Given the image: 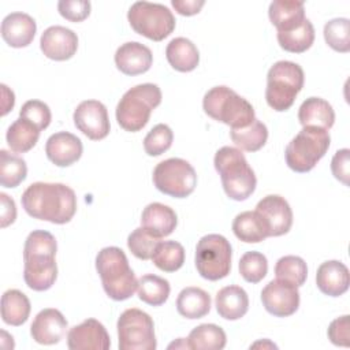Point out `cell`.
Returning <instances> with one entry per match:
<instances>
[{
    "mask_svg": "<svg viewBox=\"0 0 350 350\" xmlns=\"http://www.w3.org/2000/svg\"><path fill=\"white\" fill-rule=\"evenodd\" d=\"M298 120L304 127L314 126L329 130L335 122V111L327 100L321 97H309L298 109Z\"/></svg>",
    "mask_w": 350,
    "mask_h": 350,
    "instance_id": "cell-27",
    "label": "cell"
},
{
    "mask_svg": "<svg viewBox=\"0 0 350 350\" xmlns=\"http://www.w3.org/2000/svg\"><path fill=\"white\" fill-rule=\"evenodd\" d=\"M153 183L163 194L186 198L197 186V174L193 165L179 157L160 161L153 170Z\"/></svg>",
    "mask_w": 350,
    "mask_h": 350,
    "instance_id": "cell-11",
    "label": "cell"
},
{
    "mask_svg": "<svg viewBox=\"0 0 350 350\" xmlns=\"http://www.w3.org/2000/svg\"><path fill=\"white\" fill-rule=\"evenodd\" d=\"M231 245L220 234L204 235L196 246V268L206 280H220L231 271Z\"/></svg>",
    "mask_w": 350,
    "mask_h": 350,
    "instance_id": "cell-10",
    "label": "cell"
},
{
    "mask_svg": "<svg viewBox=\"0 0 350 350\" xmlns=\"http://www.w3.org/2000/svg\"><path fill=\"white\" fill-rule=\"evenodd\" d=\"M120 350H154L157 346L152 317L137 308L126 309L118 319Z\"/></svg>",
    "mask_w": 350,
    "mask_h": 350,
    "instance_id": "cell-12",
    "label": "cell"
},
{
    "mask_svg": "<svg viewBox=\"0 0 350 350\" xmlns=\"http://www.w3.org/2000/svg\"><path fill=\"white\" fill-rule=\"evenodd\" d=\"M1 88V94H3V100H1V115H7L12 108H14V104H15V96H14V92L8 89L7 85L1 83L0 85Z\"/></svg>",
    "mask_w": 350,
    "mask_h": 350,
    "instance_id": "cell-49",
    "label": "cell"
},
{
    "mask_svg": "<svg viewBox=\"0 0 350 350\" xmlns=\"http://www.w3.org/2000/svg\"><path fill=\"white\" fill-rule=\"evenodd\" d=\"M213 165L220 175L227 197L235 201H245L254 193L257 179L241 149L232 146L220 148L215 154Z\"/></svg>",
    "mask_w": 350,
    "mask_h": 350,
    "instance_id": "cell-4",
    "label": "cell"
},
{
    "mask_svg": "<svg viewBox=\"0 0 350 350\" xmlns=\"http://www.w3.org/2000/svg\"><path fill=\"white\" fill-rule=\"evenodd\" d=\"M268 272L267 257L256 250L246 252L239 260V273L249 283L261 282Z\"/></svg>",
    "mask_w": 350,
    "mask_h": 350,
    "instance_id": "cell-40",
    "label": "cell"
},
{
    "mask_svg": "<svg viewBox=\"0 0 350 350\" xmlns=\"http://www.w3.org/2000/svg\"><path fill=\"white\" fill-rule=\"evenodd\" d=\"M230 137L241 150L257 152L265 145L268 139V129L262 122L254 119L246 127L231 129Z\"/></svg>",
    "mask_w": 350,
    "mask_h": 350,
    "instance_id": "cell-32",
    "label": "cell"
},
{
    "mask_svg": "<svg viewBox=\"0 0 350 350\" xmlns=\"http://www.w3.org/2000/svg\"><path fill=\"white\" fill-rule=\"evenodd\" d=\"M331 144L328 130L314 126H305L287 144L284 157L288 168L304 174L314 168L324 157Z\"/></svg>",
    "mask_w": 350,
    "mask_h": 350,
    "instance_id": "cell-8",
    "label": "cell"
},
{
    "mask_svg": "<svg viewBox=\"0 0 350 350\" xmlns=\"http://www.w3.org/2000/svg\"><path fill=\"white\" fill-rule=\"evenodd\" d=\"M40 48L48 59L64 62L77 53L78 36L68 27L59 25L49 26L41 34Z\"/></svg>",
    "mask_w": 350,
    "mask_h": 350,
    "instance_id": "cell-15",
    "label": "cell"
},
{
    "mask_svg": "<svg viewBox=\"0 0 350 350\" xmlns=\"http://www.w3.org/2000/svg\"><path fill=\"white\" fill-rule=\"evenodd\" d=\"M178 224L176 213L168 205L161 202L148 204L141 215V227L157 238L168 237Z\"/></svg>",
    "mask_w": 350,
    "mask_h": 350,
    "instance_id": "cell-23",
    "label": "cell"
},
{
    "mask_svg": "<svg viewBox=\"0 0 350 350\" xmlns=\"http://www.w3.org/2000/svg\"><path fill=\"white\" fill-rule=\"evenodd\" d=\"M324 40L329 48L336 52L347 53L350 51V21L347 18H335L324 25Z\"/></svg>",
    "mask_w": 350,
    "mask_h": 350,
    "instance_id": "cell-38",
    "label": "cell"
},
{
    "mask_svg": "<svg viewBox=\"0 0 350 350\" xmlns=\"http://www.w3.org/2000/svg\"><path fill=\"white\" fill-rule=\"evenodd\" d=\"M27 175L26 161L10 153L5 149L0 150V183L3 187H16L19 186Z\"/></svg>",
    "mask_w": 350,
    "mask_h": 350,
    "instance_id": "cell-37",
    "label": "cell"
},
{
    "mask_svg": "<svg viewBox=\"0 0 350 350\" xmlns=\"http://www.w3.org/2000/svg\"><path fill=\"white\" fill-rule=\"evenodd\" d=\"M176 310L186 319H201L211 310V295L200 287H185L176 298Z\"/></svg>",
    "mask_w": 350,
    "mask_h": 350,
    "instance_id": "cell-29",
    "label": "cell"
},
{
    "mask_svg": "<svg viewBox=\"0 0 350 350\" xmlns=\"http://www.w3.org/2000/svg\"><path fill=\"white\" fill-rule=\"evenodd\" d=\"M161 103V90L156 83H139L129 89L116 105L119 126L130 133L142 130L152 111Z\"/></svg>",
    "mask_w": 350,
    "mask_h": 350,
    "instance_id": "cell-5",
    "label": "cell"
},
{
    "mask_svg": "<svg viewBox=\"0 0 350 350\" xmlns=\"http://www.w3.org/2000/svg\"><path fill=\"white\" fill-rule=\"evenodd\" d=\"M165 57L171 67L180 72H190L200 63V52L197 46L193 41L185 37H175L168 42Z\"/></svg>",
    "mask_w": 350,
    "mask_h": 350,
    "instance_id": "cell-28",
    "label": "cell"
},
{
    "mask_svg": "<svg viewBox=\"0 0 350 350\" xmlns=\"http://www.w3.org/2000/svg\"><path fill=\"white\" fill-rule=\"evenodd\" d=\"M314 41V27L306 18L295 30L278 33V42L282 49L291 53H302L308 51Z\"/></svg>",
    "mask_w": 350,
    "mask_h": 350,
    "instance_id": "cell-36",
    "label": "cell"
},
{
    "mask_svg": "<svg viewBox=\"0 0 350 350\" xmlns=\"http://www.w3.org/2000/svg\"><path fill=\"white\" fill-rule=\"evenodd\" d=\"M57 243L55 237L44 230L31 231L23 246V279L34 291L49 290L57 278Z\"/></svg>",
    "mask_w": 350,
    "mask_h": 350,
    "instance_id": "cell-2",
    "label": "cell"
},
{
    "mask_svg": "<svg viewBox=\"0 0 350 350\" xmlns=\"http://www.w3.org/2000/svg\"><path fill=\"white\" fill-rule=\"evenodd\" d=\"M268 16L278 33H286L299 27L305 18V5L297 0H275L269 4Z\"/></svg>",
    "mask_w": 350,
    "mask_h": 350,
    "instance_id": "cell-24",
    "label": "cell"
},
{
    "mask_svg": "<svg viewBox=\"0 0 350 350\" xmlns=\"http://www.w3.org/2000/svg\"><path fill=\"white\" fill-rule=\"evenodd\" d=\"M67 327L68 323L60 310L46 308L36 314L30 335L40 345H56L66 336Z\"/></svg>",
    "mask_w": 350,
    "mask_h": 350,
    "instance_id": "cell-18",
    "label": "cell"
},
{
    "mask_svg": "<svg viewBox=\"0 0 350 350\" xmlns=\"http://www.w3.org/2000/svg\"><path fill=\"white\" fill-rule=\"evenodd\" d=\"M275 275L278 279L287 280L299 287L306 282L308 267L299 256H284L276 261Z\"/></svg>",
    "mask_w": 350,
    "mask_h": 350,
    "instance_id": "cell-39",
    "label": "cell"
},
{
    "mask_svg": "<svg viewBox=\"0 0 350 350\" xmlns=\"http://www.w3.org/2000/svg\"><path fill=\"white\" fill-rule=\"evenodd\" d=\"M258 347H262V349H278V346L275 343H272L269 339L258 340V342H256V343H253L250 346V349H258Z\"/></svg>",
    "mask_w": 350,
    "mask_h": 350,
    "instance_id": "cell-50",
    "label": "cell"
},
{
    "mask_svg": "<svg viewBox=\"0 0 350 350\" xmlns=\"http://www.w3.org/2000/svg\"><path fill=\"white\" fill-rule=\"evenodd\" d=\"M90 1L88 0H60L57 3L59 14L70 22H82L90 15Z\"/></svg>",
    "mask_w": 350,
    "mask_h": 350,
    "instance_id": "cell-44",
    "label": "cell"
},
{
    "mask_svg": "<svg viewBox=\"0 0 350 350\" xmlns=\"http://www.w3.org/2000/svg\"><path fill=\"white\" fill-rule=\"evenodd\" d=\"M36 21L25 12H11L1 22V37L12 48H25L36 36Z\"/></svg>",
    "mask_w": 350,
    "mask_h": 350,
    "instance_id": "cell-21",
    "label": "cell"
},
{
    "mask_svg": "<svg viewBox=\"0 0 350 350\" xmlns=\"http://www.w3.org/2000/svg\"><path fill=\"white\" fill-rule=\"evenodd\" d=\"M171 4L178 14L185 16H191L201 11L205 1L204 0H172Z\"/></svg>",
    "mask_w": 350,
    "mask_h": 350,
    "instance_id": "cell-48",
    "label": "cell"
},
{
    "mask_svg": "<svg viewBox=\"0 0 350 350\" xmlns=\"http://www.w3.org/2000/svg\"><path fill=\"white\" fill-rule=\"evenodd\" d=\"M150 260L160 271L175 272L185 262V249L176 241H160Z\"/></svg>",
    "mask_w": 350,
    "mask_h": 350,
    "instance_id": "cell-35",
    "label": "cell"
},
{
    "mask_svg": "<svg viewBox=\"0 0 350 350\" xmlns=\"http://www.w3.org/2000/svg\"><path fill=\"white\" fill-rule=\"evenodd\" d=\"M160 238L148 232L144 227L135 228L127 238V246L133 256L139 260H150Z\"/></svg>",
    "mask_w": 350,
    "mask_h": 350,
    "instance_id": "cell-42",
    "label": "cell"
},
{
    "mask_svg": "<svg viewBox=\"0 0 350 350\" xmlns=\"http://www.w3.org/2000/svg\"><path fill=\"white\" fill-rule=\"evenodd\" d=\"M30 309V301L21 290L11 288L1 295V319L8 325L19 327L25 324L29 319Z\"/></svg>",
    "mask_w": 350,
    "mask_h": 350,
    "instance_id": "cell-30",
    "label": "cell"
},
{
    "mask_svg": "<svg viewBox=\"0 0 350 350\" xmlns=\"http://www.w3.org/2000/svg\"><path fill=\"white\" fill-rule=\"evenodd\" d=\"M261 302L265 310L276 317L294 314L299 306L298 287L287 280H271L261 291Z\"/></svg>",
    "mask_w": 350,
    "mask_h": 350,
    "instance_id": "cell-13",
    "label": "cell"
},
{
    "mask_svg": "<svg viewBox=\"0 0 350 350\" xmlns=\"http://www.w3.org/2000/svg\"><path fill=\"white\" fill-rule=\"evenodd\" d=\"M67 346L71 350H108L111 339L98 320L86 319L68 331Z\"/></svg>",
    "mask_w": 350,
    "mask_h": 350,
    "instance_id": "cell-16",
    "label": "cell"
},
{
    "mask_svg": "<svg viewBox=\"0 0 350 350\" xmlns=\"http://www.w3.org/2000/svg\"><path fill=\"white\" fill-rule=\"evenodd\" d=\"M215 305L220 317L239 320L249 309V297L241 286H226L217 291Z\"/></svg>",
    "mask_w": 350,
    "mask_h": 350,
    "instance_id": "cell-25",
    "label": "cell"
},
{
    "mask_svg": "<svg viewBox=\"0 0 350 350\" xmlns=\"http://www.w3.org/2000/svg\"><path fill=\"white\" fill-rule=\"evenodd\" d=\"M19 116L30 120L40 130L46 129L52 120V113H51L49 107L41 100L26 101L19 111Z\"/></svg>",
    "mask_w": 350,
    "mask_h": 350,
    "instance_id": "cell-43",
    "label": "cell"
},
{
    "mask_svg": "<svg viewBox=\"0 0 350 350\" xmlns=\"http://www.w3.org/2000/svg\"><path fill=\"white\" fill-rule=\"evenodd\" d=\"M349 268L338 260L324 261L316 272L317 288L328 297H339L349 288Z\"/></svg>",
    "mask_w": 350,
    "mask_h": 350,
    "instance_id": "cell-22",
    "label": "cell"
},
{
    "mask_svg": "<svg viewBox=\"0 0 350 350\" xmlns=\"http://www.w3.org/2000/svg\"><path fill=\"white\" fill-rule=\"evenodd\" d=\"M127 19L133 30L149 40L161 41L175 29V16L164 4L135 1L127 12Z\"/></svg>",
    "mask_w": 350,
    "mask_h": 350,
    "instance_id": "cell-9",
    "label": "cell"
},
{
    "mask_svg": "<svg viewBox=\"0 0 350 350\" xmlns=\"http://www.w3.org/2000/svg\"><path fill=\"white\" fill-rule=\"evenodd\" d=\"M327 335H328V339L331 340V343H334L335 346L349 347L350 346V320H349V314H345V316H340V317L332 320L328 325Z\"/></svg>",
    "mask_w": 350,
    "mask_h": 350,
    "instance_id": "cell-45",
    "label": "cell"
},
{
    "mask_svg": "<svg viewBox=\"0 0 350 350\" xmlns=\"http://www.w3.org/2000/svg\"><path fill=\"white\" fill-rule=\"evenodd\" d=\"M190 349L194 350H221L227 343L226 332L216 324H201L189 334Z\"/></svg>",
    "mask_w": 350,
    "mask_h": 350,
    "instance_id": "cell-34",
    "label": "cell"
},
{
    "mask_svg": "<svg viewBox=\"0 0 350 350\" xmlns=\"http://www.w3.org/2000/svg\"><path fill=\"white\" fill-rule=\"evenodd\" d=\"M152 63V51L138 41L124 42L115 52V64L126 75L144 74L150 68Z\"/></svg>",
    "mask_w": 350,
    "mask_h": 350,
    "instance_id": "cell-20",
    "label": "cell"
},
{
    "mask_svg": "<svg viewBox=\"0 0 350 350\" xmlns=\"http://www.w3.org/2000/svg\"><path fill=\"white\" fill-rule=\"evenodd\" d=\"M174 141V133L164 123L156 124L144 138V149L149 156H160L167 152Z\"/></svg>",
    "mask_w": 350,
    "mask_h": 350,
    "instance_id": "cell-41",
    "label": "cell"
},
{
    "mask_svg": "<svg viewBox=\"0 0 350 350\" xmlns=\"http://www.w3.org/2000/svg\"><path fill=\"white\" fill-rule=\"evenodd\" d=\"M75 127L89 139L100 141L109 134V119L107 107L98 100L79 103L72 115Z\"/></svg>",
    "mask_w": 350,
    "mask_h": 350,
    "instance_id": "cell-14",
    "label": "cell"
},
{
    "mask_svg": "<svg viewBox=\"0 0 350 350\" xmlns=\"http://www.w3.org/2000/svg\"><path fill=\"white\" fill-rule=\"evenodd\" d=\"M41 130L25 118H18L7 130L5 139L15 153H26L37 144Z\"/></svg>",
    "mask_w": 350,
    "mask_h": 350,
    "instance_id": "cell-31",
    "label": "cell"
},
{
    "mask_svg": "<svg viewBox=\"0 0 350 350\" xmlns=\"http://www.w3.org/2000/svg\"><path fill=\"white\" fill-rule=\"evenodd\" d=\"M331 171L332 175L342 182L343 185L349 186V178H350V150L347 148L339 149L332 160H331Z\"/></svg>",
    "mask_w": 350,
    "mask_h": 350,
    "instance_id": "cell-46",
    "label": "cell"
},
{
    "mask_svg": "<svg viewBox=\"0 0 350 350\" xmlns=\"http://www.w3.org/2000/svg\"><path fill=\"white\" fill-rule=\"evenodd\" d=\"M96 269L101 278L103 288L111 299L124 301L137 291L138 279L120 247H103L96 256Z\"/></svg>",
    "mask_w": 350,
    "mask_h": 350,
    "instance_id": "cell-3",
    "label": "cell"
},
{
    "mask_svg": "<svg viewBox=\"0 0 350 350\" xmlns=\"http://www.w3.org/2000/svg\"><path fill=\"white\" fill-rule=\"evenodd\" d=\"M232 232L245 243H258L269 237V227L257 211H245L235 216Z\"/></svg>",
    "mask_w": 350,
    "mask_h": 350,
    "instance_id": "cell-26",
    "label": "cell"
},
{
    "mask_svg": "<svg viewBox=\"0 0 350 350\" xmlns=\"http://www.w3.org/2000/svg\"><path fill=\"white\" fill-rule=\"evenodd\" d=\"M304 81V70L298 63L290 60L273 63L267 74V104L273 111H287L294 104L297 94L302 90Z\"/></svg>",
    "mask_w": 350,
    "mask_h": 350,
    "instance_id": "cell-7",
    "label": "cell"
},
{
    "mask_svg": "<svg viewBox=\"0 0 350 350\" xmlns=\"http://www.w3.org/2000/svg\"><path fill=\"white\" fill-rule=\"evenodd\" d=\"M82 152V141L68 131H57L52 134L45 144L46 157L57 167H68L77 163L81 159Z\"/></svg>",
    "mask_w": 350,
    "mask_h": 350,
    "instance_id": "cell-19",
    "label": "cell"
},
{
    "mask_svg": "<svg viewBox=\"0 0 350 350\" xmlns=\"http://www.w3.org/2000/svg\"><path fill=\"white\" fill-rule=\"evenodd\" d=\"M202 108L208 116L231 129L246 127L256 119L253 105L224 85L215 86L205 93Z\"/></svg>",
    "mask_w": 350,
    "mask_h": 350,
    "instance_id": "cell-6",
    "label": "cell"
},
{
    "mask_svg": "<svg viewBox=\"0 0 350 350\" xmlns=\"http://www.w3.org/2000/svg\"><path fill=\"white\" fill-rule=\"evenodd\" d=\"M268 223L269 237H280L290 231L293 226V211L284 197L279 194H268L261 198L256 209Z\"/></svg>",
    "mask_w": 350,
    "mask_h": 350,
    "instance_id": "cell-17",
    "label": "cell"
},
{
    "mask_svg": "<svg viewBox=\"0 0 350 350\" xmlns=\"http://www.w3.org/2000/svg\"><path fill=\"white\" fill-rule=\"evenodd\" d=\"M170 282L161 276L146 273L138 279V298L150 306L163 305L170 297Z\"/></svg>",
    "mask_w": 350,
    "mask_h": 350,
    "instance_id": "cell-33",
    "label": "cell"
},
{
    "mask_svg": "<svg viewBox=\"0 0 350 350\" xmlns=\"http://www.w3.org/2000/svg\"><path fill=\"white\" fill-rule=\"evenodd\" d=\"M0 200H1V227L5 228L7 226L15 221L16 206H15V201L10 198L5 193H0Z\"/></svg>",
    "mask_w": 350,
    "mask_h": 350,
    "instance_id": "cell-47",
    "label": "cell"
},
{
    "mask_svg": "<svg viewBox=\"0 0 350 350\" xmlns=\"http://www.w3.org/2000/svg\"><path fill=\"white\" fill-rule=\"evenodd\" d=\"M21 202L29 216L55 224L68 223L77 212V196L63 183L34 182L23 191Z\"/></svg>",
    "mask_w": 350,
    "mask_h": 350,
    "instance_id": "cell-1",
    "label": "cell"
},
{
    "mask_svg": "<svg viewBox=\"0 0 350 350\" xmlns=\"http://www.w3.org/2000/svg\"><path fill=\"white\" fill-rule=\"evenodd\" d=\"M168 349H190L189 340L185 338H179L176 342H172L168 345Z\"/></svg>",
    "mask_w": 350,
    "mask_h": 350,
    "instance_id": "cell-51",
    "label": "cell"
}]
</instances>
